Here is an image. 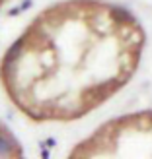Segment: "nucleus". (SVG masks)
Wrapping results in <instances>:
<instances>
[{"label": "nucleus", "instance_id": "obj_1", "mask_svg": "<svg viewBox=\"0 0 152 159\" xmlns=\"http://www.w3.org/2000/svg\"><path fill=\"white\" fill-rule=\"evenodd\" d=\"M22 155V152H18L16 142L8 136V134H0V157H10V155Z\"/></svg>", "mask_w": 152, "mask_h": 159}, {"label": "nucleus", "instance_id": "obj_2", "mask_svg": "<svg viewBox=\"0 0 152 159\" xmlns=\"http://www.w3.org/2000/svg\"><path fill=\"white\" fill-rule=\"evenodd\" d=\"M26 39H27V35L20 37L18 41H16L10 49H8V52L4 54V60H8V62H16V60H18L20 54H22V51H23V47H26Z\"/></svg>", "mask_w": 152, "mask_h": 159}, {"label": "nucleus", "instance_id": "obj_3", "mask_svg": "<svg viewBox=\"0 0 152 159\" xmlns=\"http://www.w3.org/2000/svg\"><path fill=\"white\" fill-rule=\"evenodd\" d=\"M29 6H31V0H26V2H23V4L20 6V10L23 12V10H26V8H29Z\"/></svg>", "mask_w": 152, "mask_h": 159}, {"label": "nucleus", "instance_id": "obj_4", "mask_svg": "<svg viewBox=\"0 0 152 159\" xmlns=\"http://www.w3.org/2000/svg\"><path fill=\"white\" fill-rule=\"evenodd\" d=\"M41 157H43V159H49V157H51V153L47 152V149H43V152H41Z\"/></svg>", "mask_w": 152, "mask_h": 159}, {"label": "nucleus", "instance_id": "obj_5", "mask_svg": "<svg viewBox=\"0 0 152 159\" xmlns=\"http://www.w3.org/2000/svg\"><path fill=\"white\" fill-rule=\"evenodd\" d=\"M55 144H57V142H55V140H51V138H49V140H47V146H49V148H53Z\"/></svg>", "mask_w": 152, "mask_h": 159}]
</instances>
